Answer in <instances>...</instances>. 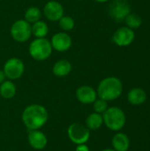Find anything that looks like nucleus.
<instances>
[{"label": "nucleus", "instance_id": "obj_1", "mask_svg": "<svg viewBox=\"0 0 150 151\" xmlns=\"http://www.w3.org/2000/svg\"><path fill=\"white\" fill-rule=\"evenodd\" d=\"M21 119L24 126L28 131L40 130L47 123L49 112L44 106L33 104L24 109Z\"/></svg>", "mask_w": 150, "mask_h": 151}, {"label": "nucleus", "instance_id": "obj_2", "mask_svg": "<svg viewBox=\"0 0 150 151\" xmlns=\"http://www.w3.org/2000/svg\"><path fill=\"white\" fill-rule=\"evenodd\" d=\"M97 96L105 101H113L123 93V83L120 79L110 76L103 79L97 86Z\"/></svg>", "mask_w": 150, "mask_h": 151}, {"label": "nucleus", "instance_id": "obj_3", "mask_svg": "<svg viewBox=\"0 0 150 151\" xmlns=\"http://www.w3.org/2000/svg\"><path fill=\"white\" fill-rule=\"evenodd\" d=\"M50 41L47 38H34L28 46V53L35 61H45L52 54Z\"/></svg>", "mask_w": 150, "mask_h": 151}, {"label": "nucleus", "instance_id": "obj_4", "mask_svg": "<svg viewBox=\"0 0 150 151\" xmlns=\"http://www.w3.org/2000/svg\"><path fill=\"white\" fill-rule=\"evenodd\" d=\"M103 124L111 131H120L126 125L125 112L118 107H108L103 113Z\"/></svg>", "mask_w": 150, "mask_h": 151}, {"label": "nucleus", "instance_id": "obj_5", "mask_svg": "<svg viewBox=\"0 0 150 151\" xmlns=\"http://www.w3.org/2000/svg\"><path fill=\"white\" fill-rule=\"evenodd\" d=\"M10 34L11 38L15 42L19 43L26 42L32 36L31 24H29L24 19H17L11 24L10 28Z\"/></svg>", "mask_w": 150, "mask_h": 151}, {"label": "nucleus", "instance_id": "obj_6", "mask_svg": "<svg viewBox=\"0 0 150 151\" xmlns=\"http://www.w3.org/2000/svg\"><path fill=\"white\" fill-rule=\"evenodd\" d=\"M3 71L7 80L16 81L22 77L25 73V64L19 58H11L4 65Z\"/></svg>", "mask_w": 150, "mask_h": 151}, {"label": "nucleus", "instance_id": "obj_7", "mask_svg": "<svg viewBox=\"0 0 150 151\" xmlns=\"http://www.w3.org/2000/svg\"><path fill=\"white\" fill-rule=\"evenodd\" d=\"M131 12V4L127 0H112L108 7L110 16L118 23L123 22Z\"/></svg>", "mask_w": 150, "mask_h": 151}, {"label": "nucleus", "instance_id": "obj_8", "mask_svg": "<svg viewBox=\"0 0 150 151\" xmlns=\"http://www.w3.org/2000/svg\"><path fill=\"white\" fill-rule=\"evenodd\" d=\"M67 135L70 141L74 144H85L89 141L90 130L82 124L72 123L67 128Z\"/></svg>", "mask_w": 150, "mask_h": 151}, {"label": "nucleus", "instance_id": "obj_9", "mask_svg": "<svg viewBox=\"0 0 150 151\" xmlns=\"http://www.w3.org/2000/svg\"><path fill=\"white\" fill-rule=\"evenodd\" d=\"M50 44L53 50L57 52H66L72 46V39L67 32H57L50 39Z\"/></svg>", "mask_w": 150, "mask_h": 151}, {"label": "nucleus", "instance_id": "obj_10", "mask_svg": "<svg viewBox=\"0 0 150 151\" xmlns=\"http://www.w3.org/2000/svg\"><path fill=\"white\" fill-rule=\"evenodd\" d=\"M134 39V30L126 26L118 28L112 35V42L118 47H127L133 42Z\"/></svg>", "mask_w": 150, "mask_h": 151}, {"label": "nucleus", "instance_id": "obj_11", "mask_svg": "<svg viewBox=\"0 0 150 151\" xmlns=\"http://www.w3.org/2000/svg\"><path fill=\"white\" fill-rule=\"evenodd\" d=\"M43 15L48 20L56 22L65 15V8L58 1L50 0L43 6Z\"/></svg>", "mask_w": 150, "mask_h": 151}, {"label": "nucleus", "instance_id": "obj_12", "mask_svg": "<svg viewBox=\"0 0 150 151\" xmlns=\"http://www.w3.org/2000/svg\"><path fill=\"white\" fill-rule=\"evenodd\" d=\"M75 96L77 100L82 104H91L97 99L96 90L88 85H83L76 89Z\"/></svg>", "mask_w": 150, "mask_h": 151}, {"label": "nucleus", "instance_id": "obj_13", "mask_svg": "<svg viewBox=\"0 0 150 151\" xmlns=\"http://www.w3.org/2000/svg\"><path fill=\"white\" fill-rule=\"evenodd\" d=\"M27 140H28L29 145L36 150H43L48 144L47 136L45 135V134H43L40 130L29 131L28 135H27Z\"/></svg>", "mask_w": 150, "mask_h": 151}, {"label": "nucleus", "instance_id": "obj_14", "mask_svg": "<svg viewBox=\"0 0 150 151\" xmlns=\"http://www.w3.org/2000/svg\"><path fill=\"white\" fill-rule=\"evenodd\" d=\"M72 70V63L67 59H60L55 62L52 67V73L55 76L63 78L71 73Z\"/></svg>", "mask_w": 150, "mask_h": 151}, {"label": "nucleus", "instance_id": "obj_15", "mask_svg": "<svg viewBox=\"0 0 150 151\" xmlns=\"http://www.w3.org/2000/svg\"><path fill=\"white\" fill-rule=\"evenodd\" d=\"M127 100L133 105H141L147 100V93L141 88H133L127 94Z\"/></svg>", "mask_w": 150, "mask_h": 151}, {"label": "nucleus", "instance_id": "obj_16", "mask_svg": "<svg viewBox=\"0 0 150 151\" xmlns=\"http://www.w3.org/2000/svg\"><path fill=\"white\" fill-rule=\"evenodd\" d=\"M113 150L116 151H127L130 147L128 136L124 133H117L111 141Z\"/></svg>", "mask_w": 150, "mask_h": 151}, {"label": "nucleus", "instance_id": "obj_17", "mask_svg": "<svg viewBox=\"0 0 150 151\" xmlns=\"http://www.w3.org/2000/svg\"><path fill=\"white\" fill-rule=\"evenodd\" d=\"M17 88L12 81L5 80L0 84V97L4 99H11L15 96Z\"/></svg>", "mask_w": 150, "mask_h": 151}, {"label": "nucleus", "instance_id": "obj_18", "mask_svg": "<svg viewBox=\"0 0 150 151\" xmlns=\"http://www.w3.org/2000/svg\"><path fill=\"white\" fill-rule=\"evenodd\" d=\"M31 31L34 38H46L49 34V26L45 21L40 19L31 24Z\"/></svg>", "mask_w": 150, "mask_h": 151}, {"label": "nucleus", "instance_id": "obj_19", "mask_svg": "<svg viewBox=\"0 0 150 151\" xmlns=\"http://www.w3.org/2000/svg\"><path fill=\"white\" fill-rule=\"evenodd\" d=\"M103 124V115L100 113L93 112L89 114L86 119V127L90 131H95L99 129Z\"/></svg>", "mask_w": 150, "mask_h": 151}, {"label": "nucleus", "instance_id": "obj_20", "mask_svg": "<svg viewBox=\"0 0 150 151\" xmlns=\"http://www.w3.org/2000/svg\"><path fill=\"white\" fill-rule=\"evenodd\" d=\"M42 16V11L38 7H36V6H30L25 12L24 19L26 21H27L29 24H33V23L40 20Z\"/></svg>", "mask_w": 150, "mask_h": 151}, {"label": "nucleus", "instance_id": "obj_21", "mask_svg": "<svg viewBox=\"0 0 150 151\" xmlns=\"http://www.w3.org/2000/svg\"><path fill=\"white\" fill-rule=\"evenodd\" d=\"M124 21L126 22V27L133 29V30L139 28L142 24L141 18L138 14H136L135 12H132L126 17Z\"/></svg>", "mask_w": 150, "mask_h": 151}, {"label": "nucleus", "instance_id": "obj_22", "mask_svg": "<svg viewBox=\"0 0 150 151\" xmlns=\"http://www.w3.org/2000/svg\"><path fill=\"white\" fill-rule=\"evenodd\" d=\"M59 27L64 32H69L72 31L75 27V20L73 18L68 15H64L58 21Z\"/></svg>", "mask_w": 150, "mask_h": 151}, {"label": "nucleus", "instance_id": "obj_23", "mask_svg": "<svg viewBox=\"0 0 150 151\" xmlns=\"http://www.w3.org/2000/svg\"><path fill=\"white\" fill-rule=\"evenodd\" d=\"M93 107H94L95 112L103 114L108 109V103H107V101H105L102 98H97L93 103Z\"/></svg>", "mask_w": 150, "mask_h": 151}, {"label": "nucleus", "instance_id": "obj_24", "mask_svg": "<svg viewBox=\"0 0 150 151\" xmlns=\"http://www.w3.org/2000/svg\"><path fill=\"white\" fill-rule=\"evenodd\" d=\"M75 151H90L89 150V148L85 144H80V145H77Z\"/></svg>", "mask_w": 150, "mask_h": 151}, {"label": "nucleus", "instance_id": "obj_25", "mask_svg": "<svg viewBox=\"0 0 150 151\" xmlns=\"http://www.w3.org/2000/svg\"><path fill=\"white\" fill-rule=\"evenodd\" d=\"M5 80H6V76H5V74H4V73L3 69H2V70L0 69V84L3 83Z\"/></svg>", "mask_w": 150, "mask_h": 151}, {"label": "nucleus", "instance_id": "obj_26", "mask_svg": "<svg viewBox=\"0 0 150 151\" xmlns=\"http://www.w3.org/2000/svg\"><path fill=\"white\" fill-rule=\"evenodd\" d=\"M94 1L96 2V3H99V4H105V3L110 2L111 0H94Z\"/></svg>", "mask_w": 150, "mask_h": 151}, {"label": "nucleus", "instance_id": "obj_27", "mask_svg": "<svg viewBox=\"0 0 150 151\" xmlns=\"http://www.w3.org/2000/svg\"><path fill=\"white\" fill-rule=\"evenodd\" d=\"M101 151H116L115 150H113V149H104V150H103Z\"/></svg>", "mask_w": 150, "mask_h": 151}]
</instances>
